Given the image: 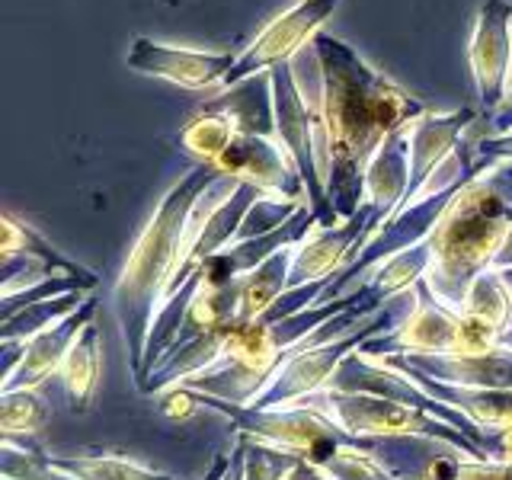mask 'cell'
I'll return each instance as SVG.
<instances>
[{"label":"cell","mask_w":512,"mask_h":480,"mask_svg":"<svg viewBox=\"0 0 512 480\" xmlns=\"http://www.w3.org/2000/svg\"><path fill=\"white\" fill-rule=\"evenodd\" d=\"M458 314H471L493 324L500 333L509 330L512 324V285L506 279V272H480V276L471 282L468 295L461 301Z\"/></svg>","instance_id":"cell-7"},{"label":"cell","mask_w":512,"mask_h":480,"mask_svg":"<svg viewBox=\"0 0 512 480\" xmlns=\"http://www.w3.org/2000/svg\"><path fill=\"white\" fill-rule=\"evenodd\" d=\"M509 224L512 205L493 186L477 183L452 202L429 244L426 282L439 304L461 311L471 282L487 272L493 260H500Z\"/></svg>","instance_id":"cell-1"},{"label":"cell","mask_w":512,"mask_h":480,"mask_svg":"<svg viewBox=\"0 0 512 480\" xmlns=\"http://www.w3.org/2000/svg\"><path fill=\"white\" fill-rule=\"evenodd\" d=\"M93 311H96V301H87L84 308H77L71 317H64L61 324L23 340L20 365H16V372L10 378H4V391L36 388V384H42L48 375H58L74 340L80 336V330L93 320Z\"/></svg>","instance_id":"cell-3"},{"label":"cell","mask_w":512,"mask_h":480,"mask_svg":"<svg viewBox=\"0 0 512 480\" xmlns=\"http://www.w3.org/2000/svg\"><path fill=\"white\" fill-rule=\"evenodd\" d=\"M343 250H346V234L308 244L295 256V266L288 269V288L304 285L308 279H320V276H327V272H333V266L340 263Z\"/></svg>","instance_id":"cell-10"},{"label":"cell","mask_w":512,"mask_h":480,"mask_svg":"<svg viewBox=\"0 0 512 480\" xmlns=\"http://www.w3.org/2000/svg\"><path fill=\"white\" fill-rule=\"evenodd\" d=\"M413 365L429 368L442 381L471 391H512V349L496 346L480 356H420Z\"/></svg>","instance_id":"cell-5"},{"label":"cell","mask_w":512,"mask_h":480,"mask_svg":"<svg viewBox=\"0 0 512 480\" xmlns=\"http://www.w3.org/2000/svg\"><path fill=\"white\" fill-rule=\"evenodd\" d=\"M397 346L416 356H458L461 346V314L429 298L413 301V314L394 333Z\"/></svg>","instance_id":"cell-4"},{"label":"cell","mask_w":512,"mask_h":480,"mask_svg":"<svg viewBox=\"0 0 512 480\" xmlns=\"http://www.w3.org/2000/svg\"><path fill=\"white\" fill-rule=\"evenodd\" d=\"M301 404L314 407L317 413H324L327 420L349 432V436H378V439H455L464 452L480 458L477 448L461 436V432H445L448 426L436 416H429L426 407L404 404V400L368 394V391H333L324 388L311 394Z\"/></svg>","instance_id":"cell-2"},{"label":"cell","mask_w":512,"mask_h":480,"mask_svg":"<svg viewBox=\"0 0 512 480\" xmlns=\"http://www.w3.org/2000/svg\"><path fill=\"white\" fill-rule=\"evenodd\" d=\"M48 464L68 480H170L144 464L122 455H87V458H48Z\"/></svg>","instance_id":"cell-8"},{"label":"cell","mask_w":512,"mask_h":480,"mask_svg":"<svg viewBox=\"0 0 512 480\" xmlns=\"http://www.w3.org/2000/svg\"><path fill=\"white\" fill-rule=\"evenodd\" d=\"M48 423V407L36 394V388L23 391H4V413H0V426H4V439H13L16 432H39Z\"/></svg>","instance_id":"cell-9"},{"label":"cell","mask_w":512,"mask_h":480,"mask_svg":"<svg viewBox=\"0 0 512 480\" xmlns=\"http://www.w3.org/2000/svg\"><path fill=\"white\" fill-rule=\"evenodd\" d=\"M164 410H167L170 416H189L192 410H196V404H192V397H189L186 391H173Z\"/></svg>","instance_id":"cell-11"},{"label":"cell","mask_w":512,"mask_h":480,"mask_svg":"<svg viewBox=\"0 0 512 480\" xmlns=\"http://www.w3.org/2000/svg\"><path fill=\"white\" fill-rule=\"evenodd\" d=\"M58 375L64 381V391H68L74 410H87L96 394V384H100V327L93 320L80 330Z\"/></svg>","instance_id":"cell-6"}]
</instances>
